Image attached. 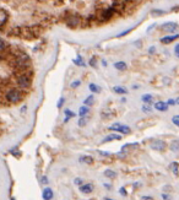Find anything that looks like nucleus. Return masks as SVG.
<instances>
[{
  "label": "nucleus",
  "mask_w": 179,
  "mask_h": 200,
  "mask_svg": "<svg viewBox=\"0 0 179 200\" xmlns=\"http://www.w3.org/2000/svg\"><path fill=\"white\" fill-rule=\"evenodd\" d=\"M25 92L20 89H10L8 91H3V102H8V103H17L20 102Z\"/></svg>",
  "instance_id": "1"
},
{
  "label": "nucleus",
  "mask_w": 179,
  "mask_h": 200,
  "mask_svg": "<svg viewBox=\"0 0 179 200\" xmlns=\"http://www.w3.org/2000/svg\"><path fill=\"white\" fill-rule=\"evenodd\" d=\"M66 26L70 28H75L80 25L81 22V17L77 14H71V13H66Z\"/></svg>",
  "instance_id": "2"
},
{
  "label": "nucleus",
  "mask_w": 179,
  "mask_h": 200,
  "mask_svg": "<svg viewBox=\"0 0 179 200\" xmlns=\"http://www.w3.org/2000/svg\"><path fill=\"white\" fill-rule=\"evenodd\" d=\"M114 14H115V10L113 9L112 6L107 8V9H103L102 11H101V16H99L98 21H107V20H109Z\"/></svg>",
  "instance_id": "3"
},
{
  "label": "nucleus",
  "mask_w": 179,
  "mask_h": 200,
  "mask_svg": "<svg viewBox=\"0 0 179 200\" xmlns=\"http://www.w3.org/2000/svg\"><path fill=\"white\" fill-rule=\"evenodd\" d=\"M109 130H115L118 133H123V134H129L131 131V129L128 127V125H123L120 123H115L109 127Z\"/></svg>",
  "instance_id": "4"
},
{
  "label": "nucleus",
  "mask_w": 179,
  "mask_h": 200,
  "mask_svg": "<svg viewBox=\"0 0 179 200\" xmlns=\"http://www.w3.org/2000/svg\"><path fill=\"white\" fill-rule=\"evenodd\" d=\"M151 149L156 151H163L166 149V143L162 140H156L151 144Z\"/></svg>",
  "instance_id": "5"
},
{
  "label": "nucleus",
  "mask_w": 179,
  "mask_h": 200,
  "mask_svg": "<svg viewBox=\"0 0 179 200\" xmlns=\"http://www.w3.org/2000/svg\"><path fill=\"white\" fill-rule=\"evenodd\" d=\"M155 108H156L157 110H161V112H166L167 109H168V103L167 102H162V101H158L155 103Z\"/></svg>",
  "instance_id": "6"
},
{
  "label": "nucleus",
  "mask_w": 179,
  "mask_h": 200,
  "mask_svg": "<svg viewBox=\"0 0 179 200\" xmlns=\"http://www.w3.org/2000/svg\"><path fill=\"white\" fill-rule=\"evenodd\" d=\"M162 28H163V30H167L168 32H173V31H176L178 28V25H177V23H174V22H167V23H164V25L162 26Z\"/></svg>",
  "instance_id": "7"
},
{
  "label": "nucleus",
  "mask_w": 179,
  "mask_h": 200,
  "mask_svg": "<svg viewBox=\"0 0 179 200\" xmlns=\"http://www.w3.org/2000/svg\"><path fill=\"white\" fill-rule=\"evenodd\" d=\"M80 192L83 193V194H88L93 192V184L92 183H87V184H83L80 187Z\"/></svg>",
  "instance_id": "8"
},
{
  "label": "nucleus",
  "mask_w": 179,
  "mask_h": 200,
  "mask_svg": "<svg viewBox=\"0 0 179 200\" xmlns=\"http://www.w3.org/2000/svg\"><path fill=\"white\" fill-rule=\"evenodd\" d=\"M179 38V34H172V36H166L163 37L162 39H161V42H162L163 44H168L171 42H173V41H176Z\"/></svg>",
  "instance_id": "9"
},
{
  "label": "nucleus",
  "mask_w": 179,
  "mask_h": 200,
  "mask_svg": "<svg viewBox=\"0 0 179 200\" xmlns=\"http://www.w3.org/2000/svg\"><path fill=\"white\" fill-rule=\"evenodd\" d=\"M113 140H122V136L118 134H109L102 140V143H109V141H113Z\"/></svg>",
  "instance_id": "10"
},
{
  "label": "nucleus",
  "mask_w": 179,
  "mask_h": 200,
  "mask_svg": "<svg viewBox=\"0 0 179 200\" xmlns=\"http://www.w3.org/2000/svg\"><path fill=\"white\" fill-rule=\"evenodd\" d=\"M53 197H54V194H53V190L50 188H45L43 190V199L44 200H52Z\"/></svg>",
  "instance_id": "11"
},
{
  "label": "nucleus",
  "mask_w": 179,
  "mask_h": 200,
  "mask_svg": "<svg viewBox=\"0 0 179 200\" xmlns=\"http://www.w3.org/2000/svg\"><path fill=\"white\" fill-rule=\"evenodd\" d=\"M79 161L81 163H88V164H91L93 162V158L91 156H80L79 158Z\"/></svg>",
  "instance_id": "12"
},
{
  "label": "nucleus",
  "mask_w": 179,
  "mask_h": 200,
  "mask_svg": "<svg viewBox=\"0 0 179 200\" xmlns=\"http://www.w3.org/2000/svg\"><path fill=\"white\" fill-rule=\"evenodd\" d=\"M113 91H114L115 93H118V95H127L128 93V91L125 89H123V87H120V86H114L113 87Z\"/></svg>",
  "instance_id": "13"
},
{
  "label": "nucleus",
  "mask_w": 179,
  "mask_h": 200,
  "mask_svg": "<svg viewBox=\"0 0 179 200\" xmlns=\"http://www.w3.org/2000/svg\"><path fill=\"white\" fill-rule=\"evenodd\" d=\"M65 119H64V123H68V120L70 119V118H73V117H75V113L74 112H71V110H69V109H65Z\"/></svg>",
  "instance_id": "14"
},
{
  "label": "nucleus",
  "mask_w": 179,
  "mask_h": 200,
  "mask_svg": "<svg viewBox=\"0 0 179 200\" xmlns=\"http://www.w3.org/2000/svg\"><path fill=\"white\" fill-rule=\"evenodd\" d=\"M114 68L118 69V70H125L127 69V64H125L124 62H118L114 64Z\"/></svg>",
  "instance_id": "15"
},
{
  "label": "nucleus",
  "mask_w": 179,
  "mask_h": 200,
  "mask_svg": "<svg viewBox=\"0 0 179 200\" xmlns=\"http://www.w3.org/2000/svg\"><path fill=\"white\" fill-rule=\"evenodd\" d=\"M88 113V107L87 106H82V107L79 109V115L80 117H85Z\"/></svg>",
  "instance_id": "16"
},
{
  "label": "nucleus",
  "mask_w": 179,
  "mask_h": 200,
  "mask_svg": "<svg viewBox=\"0 0 179 200\" xmlns=\"http://www.w3.org/2000/svg\"><path fill=\"white\" fill-rule=\"evenodd\" d=\"M171 150L173 152H179V141H173L171 145Z\"/></svg>",
  "instance_id": "17"
},
{
  "label": "nucleus",
  "mask_w": 179,
  "mask_h": 200,
  "mask_svg": "<svg viewBox=\"0 0 179 200\" xmlns=\"http://www.w3.org/2000/svg\"><path fill=\"white\" fill-rule=\"evenodd\" d=\"M104 176L107 178H114L115 176H117V173L114 172V171H112V169H107L106 172H104Z\"/></svg>",
  "instance_id": "18"
},
{
  "label": "nucleus",
  "mask_w": 179,
  "mask_h": 200,
  "mask_svg": "<svg viewBox=\"0 0 179 200\" xmlns=\"http://www.w3.org/2000/svg\"><path fill=\"white\" fill-rule=\"evenodd\" d=\"M142 101H144L145 103H148V104H151V102H152V99H153V97H152V95H144L142 96Z\"/></svg>",
  "instance_id": "19"
},
{
  "label": "nucleus",
  "mask_w": 179,
  "mask_h": 200,
  "mask_svg": "<svg viewBox=\"0 0 179 200\" xmlns=\"http://www.w3.org/2000/svg\"><path fill=\"white\" fill-rule=\"evenodd\" d=\"M90 90H91L93 93H98V92H101V87L94 85V84H90Z\"/></svg>",
  "instance_id": "20"
},
{
  "label": "nucleus",
  "mask_w": 179,
  "mask_h": 200,
  "mask_svg": "<svg viewBox=\"0 0 179 200\" xmlns=\"http://www.w3.org/2000/svg\"><path fill=\"white\" fill-rule=\"evenodd\" d=\"M93 102H94L93 96H92V95H90V96L85 99V102H83V103H85V106H92V104H93Z\"/></svg>",
  "instance_id": "21"
},
{
  "label": "nucleus",
  "mask_w": 179,
  "mask_h": 200,
  "mask_svg": "<svg viewBox=\"0 0 179 200\" xmlns=\"http://www.w3.org/2000/svg\"><path fill=\"white\" fill-rule=\"evenodd\" d=\"M142 112H144V113H151V112H152V107L148 103H145L144 106H142Z\"/></svg>",
  "instance_id": "22"
},
{
  "label": "nucleus",
  "mask_w": 179,
  "mask_h": 200,
  "mask_svg": "<svg viewBox=\"0 0 179 200\" xmlns=\"http://www.w3.org/2000/svg\"><path fill=\"white\" fill-rule=\"evenodd\" d=\"M6 17H8V15H6V13H5V10L1 9V27L3 28L5 26V22H6Z\"/></svg>",
  "instance_id": "23"
},
{
  "label": "nucleus",
  "mask_w": 179,
  "mask_h": 200,
  "mask_svg": "<svg viewBox=\"0 0 179 200\" xmlns=\"http://www.w3.org/2000/svg\"><path fill=\"white\" fill-rule=\"evenodd\" d=\"M86 123H87V119L85 118V117H81V118L79 119V122H77V125L79 127H85Z\"/></svg>",
  "instance_id": "24"
},
{
  "label": "nucleus",
  "mask_w": 179,
  "mask_h": 200,
  "mask_svg": "<svg viewBox=\"0 0 179 200\" xmlns=\"http://www.w3.org/2000/svg\"><path fill=\"white\" fill-rule=\"evenodd\" d=\"M163 14H164V11H162V10H152L151 11L152 16H156V15L158 16V15H163Z\"/></svg>",
  "instance_id": "25"
},
{
  "label": "nucleus",
  "mask_w": 179,
  "mask_h": 200,
  "mask_svg": "<svg viewBox=\"0 0 179 200\" xmlns=\"http://www.w3.org/2000/svg\"><path fill=\"white\" fill-rule=\"evenodd\" d=\"M172 123L174 125H177V127H179V115H174L172 118Z\"/></svg>",
  "instance_id": "26"
},
{
  "label": "nucleus",
  "mask_w": 179,
  "mask_h": 200,
  "mask_svg": "<svg viewBox=\"0 0 179 200\" xmlns=\"http://www.w3.org/2000/svg\"><path fill=\"white\" fill-rule=\"evenodd\" d=\"M172 168H173V173L178 174V163L177 162H173L172 163Z\"/></svg>",
  "instance_id": "27"
},
{
  "label": "nucleus",
  "mask_w": 179,
  "mask_h": 200,
  "mask_svg": "<svg viewBox=\"0 0 179 200\" xmlns=\"http://www.w3.org/2000/svg\"><path fill=\"white\" fill-rule=\"evenodd\" d=\"M81 85V81L80 80H76V81H74L73 84H71V87H73V89H76V87H79Z\"/></svg>",
  "instance_id": "28"
},
{
  "label": "nucleus",
  "mask_w": 179,
  "mask_h": 200,
  "mask_svg": "<svg viewBox=\"0 0 179 200\" xmlns=\"http://www.w3.org/2000/svg\"><path fill=\"white\" fill-rule=\"evenodd\" d=\"M74 183H75L76 185H80V187H81V185H83V184H82V179H81V178H75Z\"/></svg>",
  "instance_id": "29"
},
{
  "label": "nucleus",
  "mask_w": 179,
  "mask_h": 200,
  "mask_svg": "<svg viewBox=\"0 0 179 200\" xmlns=\"http://www.w3.org/2000/svg\"><path fill=\"white\" fill-rule=\"evenodd\" d=\"M162 198H163L164 200H172V197L169 195V194H166V193L162 194Z\"/></svg>",
  "instance_id": "30"
},
{
  "label": "nucleus",
  "mask_w": 179,
  "mask_h": 200,
  "mask_svg": "<svg viewBox=\"0 0 179 200\" xmlns=\"http://www.w3.org/2000/svg\"><path fill=\"white\" fill-rule=\"evenodd\" d=\"M64 101H65V99H64V97H62L60 99H59V102H58V108H60L64 104Z\"/></svg>",
  "instance_id": "31"
},
{
  "label": "nucleus",
  "mask_w": 179,
  "mask_h": 200,
  "mask_svg": "<svg viewBox=\"0 0 179 200\" xmlns=\"http://www.w3.org/2000/svg\"><path fill=\"white\" fill-rule=\"evenodd\" d=\"M167 103H168V106H174L176 104V101H174V99H168V101H167Z\"/></svg>",
  "instance_id": "32"
},
{
  "label": "nucleus",
  "mask_w": 179,
  "mask_h": 200,
  "mask_svg": "<svg viewBox=\"0 0 179 200\" xmlns=\"http://www.w3.org/2000/svg\"><path fill=\"white\" fill-rule=\"evenodd\" d=\"M120 194H122L123 197L127 195V192H125V188H124V187H122V188H120Z\"/></svg>",
  "instance_id": "33"
},
{
  "label": "nucleus",
  "mask_w": 179,
  "mask_h": 200,
  "mask_svg": "<svg viewBox=\"0 0 179 200\" xmlns=\"http://www.w3.org/2000/svg\"><path fill=\"white\" fill-rule=\"evenodd\" d=\"M90 65H91V66L96 65V59H94V58H92V59H91V62H90Z\"/></svg>",
  "instance_id": "34"
},
{
  "label": "nucleus",
  "mask_w": 179,
  "mask_h": 200,
  "mask_svg": "<svg viewBox=\"0 0 179 200\" xmlns=\"http://www.w3.org/2000/svg\"><path fill=\"white\" fill-rule=\"evenodd\" d=\"M101 155H103V156H110V154L109 152H106V151H98Z\"/></svg>",
  "instance_id": "35"
},
{
  "label": "nucleus",
  "mask_w": 179,
  "mask_h": 200,
  "mask_svg": "<svg viewBox=\"0 0 179 200\" xmlns=\"http://www.w3.org/2000/svg\"><path fill=\"white\" fill-rule=\"evenodd\" d=\"M42 183H44V184L48 183V178H47L45 176H44V177H42Z\"/></svg>",
  "instance_id": "36"
},
{
  "label": "nucleus",
  "mask_w": 179,
  "mask_h": 200,
  "mask_svg": "<svg viewBox=\"0 0 179 200\" xmlns=\"http://www.w3.org/2000/svg\"><path fill=\"white\" fill-rule=\"evenodd\" d=\"M176 54H177V57L179 58V44L176 45Z\"/></svg>",
  "instance_id": "37"
},
{
  "label": "nucleus",
  "mask_w": 179,
  "mask_h": 200,
  "mask_svg": "<svg viewBox=\"0 0 179 200\" xmlns=\"http://www.w3.org/2000/svg\"><path fill=\"white\" fill-rule=\"evenodd\" d=\"M141 199H142V200H153V198H151V197H146V195L142 197Z\"/></svg>",
  "instance_id": "38"
},
{
  "label": "nucleus",
  "mask_w": 179,
  "mask_h": 200,
  "mask_svg": "<svg viewBox=\"0 0 179 200\" xmlns=\"http://www.w3.org/2000/svg\"><path fill=\"white\" fill-rule=\"evenodd\" d=\"M148 52H150V53H153V52H155V47H151L150 50H148Z\"/></svg>",
  "instance_id": "39"
},
{
  "label": "nucleus",
  "mask_w": 179,
  "mask_h": 200,
  "mask_svg": "<svg viewBox=\"0 0 179 200\" xmlns=\"http://www.w3.org/2000/svg\"><path fill=\"white\" fill-rule=\"evenodd\" d=\"M176 103H177V104H179V97L176 99Z\"/></svg>",
  "instance_id": "40"
},
{
  "label": "nucleus",
  "mask_w": 179,
  "mask_h": 200,
  "mask_svg": "<svg viewBox=\"0 0 179 200\" xmlns=\"http://www.w3.org/2000/svg\"><path fill=\"white\" fill-rule=\"evenodd\" d=\"M104 200H112V199H108V198H104Z\"/></svg>",
  "instance_id": "41"
}]
</instances>
